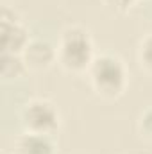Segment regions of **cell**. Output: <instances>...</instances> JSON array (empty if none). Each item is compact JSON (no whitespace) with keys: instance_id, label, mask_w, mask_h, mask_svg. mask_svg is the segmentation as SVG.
<instances>
[{"instance_id":"obj_1","label":"cell","mask_w":152,"mask_h":154,"mask_svg":"<svg viewBox=\"0 0 152 154\" xmlns=\"http://www.w3.org/2000/svg\"><path fill=\"white\" fill-rule=\"evenodd\" d=\"M93 47L88 34L81 29L66 31L61 43V61L72 70H82L91 63Z\"/></svg>"},{"instance_id":"obj_2","label":"cell","mask_w":152,"mask_h":154,"mask_svg":"<svg viewBox=\"0 0 152 154\" xmlns=\"http://www.w3.org/2000/svg\"><path fill=\"white\" fill-rule=\"evenodd\" d=\"M91 79L99 91L114 95L123 88L125 70L122 63L113 56H102L93 61L91 65Z\"/></svg>"},{"instance_id":"obj_3","label":"cell","mask_w":152,"mask_h":154,"mask_svg":"<svg viewBox=\"0 0 152 154\" xmlns=\"http://www.w3.org/2000/svg\"><path fill=\"white\" fill-rule=\"evenodd\" d=\"M23 124L31 133L47 134L57 125V111L48 102H32L23 111Z\"/></svg>"},{"instance_id":"obj_4","label":"cell","mask_w":152,"mask_h":154,"mask_svg":"<svg viewBox=\"0 0 152 154\" xmlns=\"http://www.w3.org/2000/svg\"><path fill=\"white\" fill-rule=\"evenodd\" d=\"M2 52L18 54L20 50L27 48V31L5 13H2Z\"/></svg>"},{"instance_id":"obj_5","label":"cell","mask_w":152,"mask_h":154,"mask_svg":"<svg viewBox=\"0 0 152 154\" xmlns=\"http://www.w3.org/2000/svg\"><path fill=\"white\" fill-rule=\"evenodd\" d=\"M20 154H52V143L45 134H25L18 143Z\"/></svg>"},{"instance_id":"obj_6","label":"cell","mask_w":152,"mask_h":154,"mask_svg":"<svg viewBox=\"0 0 152 154\" xmlns=\"http://www.w3.org/2000/svg\"><path fill=\"white\" fill-rule=\"evenodd\" d=\"M25 56H27V63L36 66V68H41V66H47L52 57H54V50L52 47L47 43V41H34L31 45H27L25 48Z\"/></svg>"},{"instance_id":"obj_7","label":"cell","mask_w":152,"mask_h":154,"mask_svg":"<svg viewBox=\"0 0 152 154\" xmlns=\"http://www.w3.org/2000/svg\"><path fill=\"white\" fill-rule=\"evenodd\" d=\"M23 72V61L18 54L2 52V74L4 77H18Z\"/></svg>"},{"instance_id":"obj_8","label":"cell","mask_w":152,"mask_h":154,"mask_svg":"<svg viewBox=\"0 0 152 154\" xmlns=\"http://www.w3.org/2000/svg\"><path fill=\"white\" fill-rule=\"evenodd\" d=\"M141 61L145 63V66H149L152 70V36L145 39L141 47Z\"/></svg>"},{"instance_id":"obj_9","label":"cell","mask_w":152,"mask_h":154,"mask_svg":"<svg viewBox=\"0 0 152 154\" xmlns=\"http://www.w3.org/2000/svg\"><path fill=\"white\" fill-rule=\"evenodd\" d=\"M141 120H143V127H145V131L152 134V109H149V111L143 115Z\"/></svg>"},{"instance_id":"obj_10","label":"cell","mask_w":152,"mask_h":154,"mask_svg":"<svg viewBox=\"0 0 152 154\" xmlns=\"http://www.w3.org/2000/svg\"><path fill=\"white\" fill-rule=\"evenodd\" d=\"M113 7H116V9H125V7H129L134 0H108Z\"/></svg>"}]
</instances>
